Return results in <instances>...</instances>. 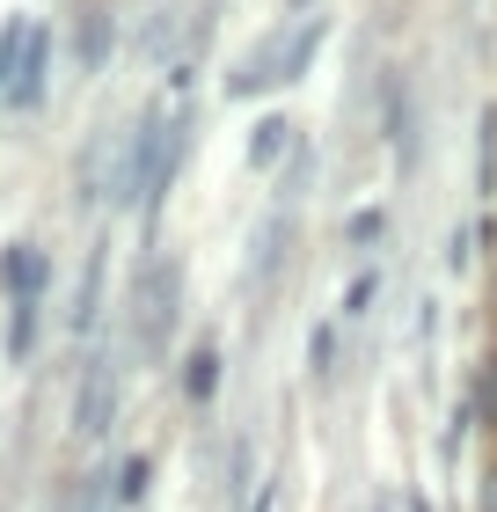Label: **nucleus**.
Segmentation results:
<instances>
[{
    "label": "nucleus",
    "mask_w": 497,
    "mask_h": 512,
    "mask_svg": "<svg viewBox=\"0 0 497 512\" xmlns=\"http://www.w3.org/2000/svg\"><path fill=\"white\" fill-rule=\"evenodd\" d=\"M278 44H286V30L256 37L249 52L234 59V74H227V96H234V103H249V96H271V88H278Z\"/></svg>",
    "instance_id": "nucleus-7"
},
{
    "label": "nucleus",
    "mask_w": 497,
    "mask_h": 512,
    "mask_svg": "<svg viewBox=\"0 0 497 512\" xmlns=\"http://www.w3.org/2000/svg\"><path fill=\"white\" fill-rule=\"evenodd\" d=\"M476 512H497V461L483 469V491H476Z\"/></svg>",
    "instance_id": "nucleus-20"
},
{
    "label": "nucleus",
    "mask_w": 497,
    "mask_h": 512,
    "mask_svg": "<svg viewBox=\"0 0 497 512\" xmlns=\"http://www.w3.org/2000/svg\"><path fill=\"white\" fill-rule=\"evenodd\" d=\"M381 235H388V205H359V213L344 220V242L359 249V256H366V249H381Z\"/></svg>",
    "instance_id": "nucleus-17"
},
{
    "label": "nucleus",
    "mask_w": 497,
    "mask_h": 512,
    "mask_svg": "<svg viewBox=\"0 0 497 512\" xmlns=\"http://www.w3.org/2000/svg\"><path fill=\"white\" fill-rule=\"evenodd\" d=\"M490 191H497V110L476 118V198L490 205Z\"/></svg>",
    "instance_id": "nucleus-15"
},
{
    "label": "nucleus",
    "mask_w": 497,
    "mask_h": 512,
    "mask_svg": "<svg viewBox=\"0 0 497 512\" xmlns=\"http://www.w3.org/2000/svg\"><path fill=\"white\" fill-rule=\"evenodd\" d=\"M307 374H315V388L337 381V330H329V322H315V330H307Z\"/></svg>",
    "instance_id": "nucleus-16"
},
{
    "label": "nucleus",
    "mask_w": 497,
    "mask_h": 512,
    "mask_svg": "<svg viewBox=\"0 0 497 512\" xmlns=\"http://www.w3.org/2000/svg\"><path fill=\"white\" fill-rule=\"evenodd\" d=\"M293 147H300V139H293V125L278 118V110L249 125V169H278V161H293Z\"/></svg>",
    "instance_id": "nucleus-11"
},
{
    "label": "nucleus",
    "mask_w": 497,
    "mask_h": 512,
    "mask_svg": "<svg viewBox=\"0 0 497 512\" xmlns=\"http://www.w3.org/2000/svg\"><path fill=\"white\" fill-rule=\"evenodd\" d=\"M468 410H476V417H483V425L497 432V352H490V359L476 366V403H468Z\"/></svg>",
    "instance_id": "nucleus-19"
},
{
    "label": "nucleus",
    "mask_w": 497,
    "mask_h": 512,
    "mask_svg": "<svg viewBox=\"0 0 497 512\" xmlns=\"http://www.w3.org/2000/svg\"><path fill=\"white\" fill-rule=\"evenodd\" d=\"M0 96L15 110H44L52 96V30L37 15H8L0 30Z\"/></svg>",
    "instance_id": "nucleus-2"
},
{
    "label": "nucleus",
    "mask_w": 497,
    "mask_h": 512,
    "mask_svg": "<svg viewBox=\"0 0 497 512\" xmlns=\"http://www.w3.org/2000/svg\"><path fill=\"white\" fill-rule=\"evenodd\" d=\"M103 286H110V242H88V271H81V293H74V337H96L103 330Z\"/></svg>",
    "instance_id": "nucleus-8"
},
{
    "label": "nucleus",
    "mask_w": 497,
    "mask_h": 512,
    "mask_svg": "<svg viewBox=\"0 0 497 512\" xmlns=\"http://www.w3.org/2000/svg\"><path fill=\"white\" fill-rule=\"evenodd\" d=\"M249 278H256V300H271L278 293V278H286V256H293V205H271L264 227H256V242H249Z\"/></svg>",
    "instance_id": "nucleus-5"
},
{
    "label": "nucleus",
    "mask_w": 497,
    "mask_h": 512,
    "mask_svg": "<svg viewBox=\"0 0 497 512\" xmlns=\"http://www.w3.org/2000/svg\"><path fill=\"white\" fill-rule=\"evenodd\" d=\"M52 286V249L44 242H8L0 249V293L8 300H44Z\"/></svg>",
    "instance_id": "nucleus-6"
},
{
    "label": "nucleus",
    "mask_w": 497,
    "mask_h": 512,
    "mask_svg": "<svg viewBox=\"0 0 497 512\" xmlns=\"http://www.w3.org/2000/svg\"><path fill=\"white\" fill-rule=\"evenodd\" d=\"M110 476H117V483H110L117 505H147V498H154V454H125Z\"/></svg>",
    "instance_id": "nucleus-13"
},
{
    "label": "nucleus",
    "mask_w": 497,
    "mask_h": 512,
    "mask_svg": "<svg viewBox=\"0 0 497 512\" xmlns=\"http://www.w3.org/2000/svg\"><path fill=\"white\" fill-rule=\"evenodd\" d=\"M117 154H125V132L117 125H103L81 147V161H74V213H96V205L117 198Z\"/></svg>",
    "instance_id": "nucleus-4"
},
{
    "label": "nucleus",
    "mask_w": 497,
    "mask_h": 512,
    "mask_svg": "<svg viewBox=\"0 0 497 512\" xmlns=\"http://www.w3.org/2000/svg\"><path fill=\"white\" fill-rule=\"evenodd\" d=\"M381 139L395 147V169H410L417 161V125H410V81H388V96H381Z\"/></svg>",
    "instance_id": "nucleus-9"
},
{
    "label": "nucleus",
    "mask_w": 497,
    "mask_h": 512,
    "mask_svg": "<svg viewBox=\"0 0 497 512\" xmlns=\"http://www.w3.org/2000/svg\"><path fill=\"white\" fill-rule=\"evenodd\" d=\"M381 512H388V505H381Z\"/></svg>",
    "instance_id": "nucleus-22"
},
{
    "label": "nucleus",
    "mask_w": 497,
    "mask_h": 512,
    "mask_svg": "<svg viewBox=\"0 0 497 512\" xmlns=\"http://www.w3.org/2000/svg\"><path fill=\"white\" fill-rule=\"evenodd\" d=\"M286 8H307V0H286Z\"/></svg>",
    "instance_id": "nucleus-21"
},
{
    "label": "nucleus",
    "mask_w": 497,
    "mask_h": 512,
    "mask_svg": "<svg viewBox=\"0 0 497 512\" xmlns=\"http://www.w3.org/2000/svg\"><path fill=\"white\" fill-rule=\"evenodd\" d=\"M117 395H125L117 344H96V352L81 359V381H74V432H81V439H110V425H117Z\"/></svg>",
    "instance_id": "nucleus-3"
},
{
    "label": "nucleus",
    "mask_w": 497,
    "mask_h": 512,
    "mask_svg": "<svg viewBox=\"0 0 497 512\" xmlns=\"http://www.w3.org/2000/svg\"><path fill=\"white\" fill-rule=\"evenodd\" d=\"M176 330H183V256L154 249V256H139V271L125 286V337L139 359H169Z\"/></svg>",
    "instance_id": "nucleus-1"
},
{
    "label": "nucleus",
    "mask_w": 497,
    "mask_h": 512,
    "mask_svg": "<svg viewBox=\"0 0 497 512\" xmlns=\"http://www.w3.org/2000/svg\"><path fill=\"white\" fill-rule=\"evenodd\" d=\"M183 395H191L198 410H212V395H220V352H212V344H198V352L183 359Z\"/></svg>",
    "instance_id": "nucleus-12"
},
{
    "label": "nucleus",
    "mask_w": 497,
    "mask_h": 512,
    "mask_svg": "<svg viewBox=\"0 0 497 512\" xmlns=\"http://www.w3.org/2000/svg\"><path fill=\"white\" fill-rule=\"evenodd\" d=\"M110 44H117V15L110 8H88L74 22V59H81V74H103L110 66Z\"/></svg>",
    "instance_id": "nucleus-10"
},
{
    "label": "nucleus",
    "mask_w": 497,
    "mask_h": 512,
    "mask_svg": "<svg viewBox=\"0 0 497 512\" xmlns=\"http://www.w3.org/2000/svg\"><path fill=\"white\" fill-rule=\"evenodd\" d=\"M373 300H381V264L351 271V286H344V315H351V322H359V315H373Z\"/></svg>",
    "instance_id": "nucleus-18"
},
{
    "label": "nucleus",
    "mask_w": 497,
    "mask_h": 512,
    "mask_svg": "<svg viewBox=\"0 0 497 512\" xmlns=\"http://www.w3.org/2000/svg\"><path fill=\"white\" fill-rule=\"evenodd\" d=\"M37 308H44V300H8V366H30V352H37Z\"/></svg>",
    "instance_id": "nucleus-14"
}]
</instances>
